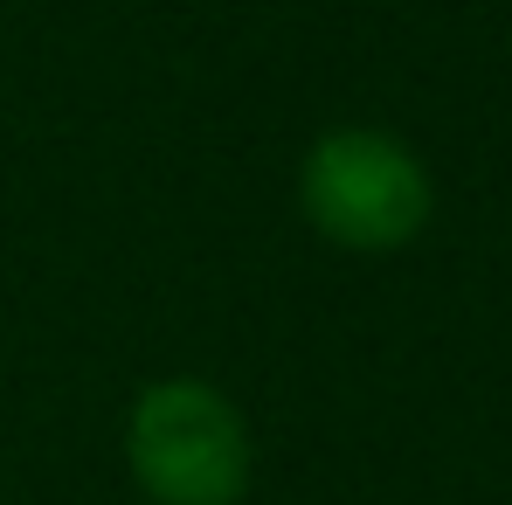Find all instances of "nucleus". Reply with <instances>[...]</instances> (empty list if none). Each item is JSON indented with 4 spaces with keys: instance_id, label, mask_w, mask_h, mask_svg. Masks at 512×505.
Listing matches in <instances>:
<instances>
[{
    "instance_id": "nucleus-1",
    "label": "nucleus",
    "mask_w": 512,
    "mask_h": 505,
    "mask_svg": "<svg viewBox=\"0 0 512 505\" xmlns=\"http://www.w3.org/2000/svg\"><path fill=\"white\" fill-rule=\"evenodd\" d=\"M125 464L153 505H243L256 471V443L243 409L201 381L167 374L132 395L125 416Z\"/></svg>"
},
{
    "instance_id": "nucleus-2",
    "label": "nucleus",
    "mask_w": 512,
    "mask_h": 505,
    "mask_svg": "<svg viewBox=\"0 0 512 505\" xmlns=\"http://www.w3.org/2000/svg\"><path fill=\"white\" fill-rule=\"evenodd\" d=\"M298 208L305 222L340 250L381 256L416 243L436 215V180L423 153L381 125H333L305 146L298 167Z\"/></svg>"
}]
</instances>
